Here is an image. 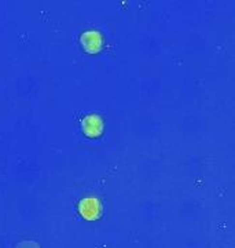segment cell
Returning <instances> with one entry per match:
<instances>
[{"label":"cell","instance_id":"obj_3","mask_svg":"<svg viewBox=\"0 0 235 248\" xmlns=\"http://www.w3.org/2000/svg\"><path fill=\"white\" fill-rule=\"evenodd\" d=\"M102 36L99 35L98 32H94V31H89V32H86L81 36V43H83V47L87 50L88 53H98L102 47Z\"/></svg>","mask_w":235,"mask_h":248},{"label":"cell","instance_id":"obj_2","mask_svg":"<svg viewBox=\"0 0 235 248\" xmlns=\"http://www.w3.org/2000/svg\"><path fill=\"white\" fill-rule=\"evenodd\" d=\"M83 131L88 137H98L101 135L102 130H103V123H102V119L99 116L91 115L84 117L83 120Z\"/></svg>","mask_w":235,"mask_h":248},{"label":"cell","instance_id":"obj_1","mask_svg":"<svg viewBox=\"0 0 235 248\" xmlns=\"http://www.w3.org/2000/svg\"><path fill=\"white\" fill-rule=\"evenodd\" d=\"M78 210H80V214L83 215V218H86L88 221H95L101 217L102 205H101L99 200H96L94 197H88V199L81 200Z\"/></svg>","mask_w":235,"mask_h":248},{"label":"cell","instance_id":"obj_4","mask_svg":"<svg viewBox=\"0 0 235 248\" xmlns=\"http://www.w3.org/2000/svg\"><path fill=\"white\" fill-rule=\"evenodd\" d=\"M17 248H39V246L33 241H24V243H19Z\"/></svg>","mask_w":235,"mask_h":248}]
</instances>
